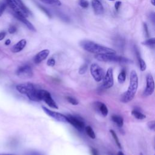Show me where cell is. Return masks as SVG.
<instances>
[{"mask_svg":"<svg viewBox=\"0 0 155 155\" xmlns=\"http://www.w3.org/2000/svg\"><path fill=\"white\" fill-rule=\"evenodd\" d=\"M138 87V76L135 70L130 73L129 86L127 91L123 94L120 101L124 103H128L133 100Z\"/></svg>","mask_w":155,"mask_h":155,"instance_id":"cell-1","label":"cell"},{"mask_svg":"<svg viewBox=\"0 0 155 155\" xmlns=\"http://www.w3.org/2000/svg\"><path fill=\"white\" fill-rule=\"evenodd\" d=\"M81 47L86 51L96 54H116L112 48L101 45L91 41H83L81 42Z\"/></svg>","mask_w":155,"mask_h":155,"instance_id":"cell-2","label":"cell"},{"mask_svg":"<svg viewBox=\"0 0 155 155\" xmlns=\"http://www.w3.org/2000/svg\"><path fill=\"white\" fill-rule=\"evenodd\" d=\"M94 58L102 62H112L119 63L130 62V60L122 56L115 55V54H96Z\"/></svg>","mask_w":155,"mask_h":155,"instance_id":"cell-3","label":"cell"},{"mask_svg":"<svg viewBox=\"0 0 155 155\" xmlns=\"http://www.w3.org/2000/svg\"><path fill=\"white\" fill-rule=\"evenodd\" d=\"M90 73L93 79L96 82H100L104 76V70L97 64H92L90 66Z\"/></svg>","mask_w":155,"mask_h":155,"instance_id":"cell-4","label":"cell"},{"mask_svg":"<svg viewBox=\"0 0 155 155\" xmlns=\"http://www.w3.org/2000/svg\"><path fill=\"white\" fill-rule=\"evenodd\" d=\"M16 74L21 78H30L33 76V71L28 65H24L19 67L16 70Z\"/></svg>","mask_w":155,"mask_h":155,"instance_id":"cell-5","label":"cell"},{"mask_svg":"<svg viewBox=\"0 0 155 155\" xmlns=\"http://www.w3.org/2000/svg\"><path fill=\"white\" fill-rule=\"evenodd\" d=\"M102 79H103L102 86L104 88L108 89L113 87L114 84V79H113V71L111 68H109L107 70Z\"/></svg>","mask_w":155,"mask_h":155,"instance_id":"cell-6","label":"cell"},{"mask_svg":"<svg viewBox=\"0 0 155 155\" xmlns=\"http://www.w3.org/2000/svg\"><path fill=\"white\" fill-rule=\"evenodd\" d=\"M66 116H67V122L70 123L77 130L82 131L85 128V124L81 118H79L78 117H76L70 114Z\"/></svg>","mask_w":155,"mask_h":155,"instance_id":"cell-7","label":"cell"},{"mask_svg":"<svg viewBox=\"0 0 155 155\" xmlns=\"http://www.w3.org/2000/svg\"><path fill=\"white\" fill-rule=\"evenodd\" d=\"M146 88L143 91L145 96L151 95L154 91V82L153 76L151 74H148L146 77Z\"/></svg>","mask_w":155,"mask_h":155,"instance_id":"cell-8","label":"cell"},{"mask_svg":"<svg viewBox=\"0 0 155 155\" xmlns=\"http://www.w3.org/2000/svg\"><path fill=\"white\" fill-rule=\"evenodd\" d=\"M43 110L45 111V113L50 116L51 117L53 118L57 121L61 122H67V116L64 115L63 114H61L60 113H58L52 110H50L46 108L45 107L42 106V107Z\"/></svg>","mask_w":155,"mask_h":155,"instance_id":"cell-9","label":"cell"},{"mask_svg":"<svg viewBox=\"0 0 155 155\" xmlns=\"http://www.w3.org/2000/svg\"><path fill=\"white\" fill-rule=\"evenodd\" d=\"M42 101H44L50 107L54 109L58 108L56 102L52 98L50 93L45 90H42Z\"/></svg>","mask_w":155,"mask_h":155,"instance_id":"cell-10","label":"cell"},{"mask_svg":"<svg viewBox=\"0 0 155 155\" xmlns=\"http://www.w3.org/2000/svg\"><path fill=\"white\" fill-rule=\"evenodd\" d=\"M36 87L35 85L30 82L20 84L16 87V88L18 92L25 95H27L29 92H30L31 90H33Z\"/></svg>","mask_w":155,"mask_h":155,"instance_id":"cell-11","label":"cell"},{"mask_svg":"<svg viewBox=\"0 0 155 155\" xmlns=\"http://www.w3.org/2000/svg\"><path fill=\"white\" fill-rule=\"evenodd\" d=\"M14 16L19 21L22 22L29 30L35 31L36 29L35 27L33 25V24L26 19V16L24 14H16V13H13Z\"/></svg>","mask_w":155,"mask_h":155,"instance_id":"cell-12","label":"cell"},{"mask_svg":"<svg viewBox=\"0 0 155 155\" xmlns=\"http://www.w3.org/2000/svg\"><path fill=\"white\" fill-rule=\"evenodd\" d=\"M50 53V51L47 49L43 50L41 51H39L38 53L36 54V56L34 57L33 61L35 64H39L41 63L42 61L45 60L47 56H48Z\"/></svg>","mask_w":155,"mask_h":155,"instance_id":"cell-13","label":"cell"},{"mask_svg":"<svg viewBox=\"0 0 155 155\" xmlns=\"http://www.w3.org/2000/svg\"><path fill=\"white\" fill-rule=\"evenodd\" d=\"M26 44H27L26 40L24 39H22L13 45V47L11 48V51L15 53H18L22 51L24 48Z\"/></svg>","mask_w":155,"mask_h":155,"instance_id":"cell-14","label":"cell"},{"mask_svg":"<svg viewBox=\"0 0 155 155\" xmlns=\"http://www.w3.org/2000/svg\"><path fill=\"white\" fill-rule=\"evenodd\" d=\"M91 5L96 15H102L104 13V7L99 0H92Z\"/></svg>","mask_w":155,"mask_h":155,"instance_id":"cell-15","label":"cell"},{"mask_svg":"<svg viewBox=\"0 0 155 155\" xmlns=\"http://www.w3.org/2000/svg\"><path fill=\"white\" fill-rule=\"evenodd\" d=\"M94 107H95V109L97 110V111L101 114L102 116L104 117L107 116L108 110L105 104L101 102H96L94 104Z\"/></svg>","mask_w":155,"mask_h":155,"instance_id":"cell-16","label":"cell"},{"mask_svg":"<svg viewBox=\"0 0 155 155\" xmlns=\"http://www.w3.org/2000/svg\"><path fill=\"white\" fill-rule=\"evenodd\" d=\"M5 3L7 4V5H8L13 10V11L14 12V13L24 14L25 15V14L21 11V10L18 7L15 0H5Z\"/></svg>","mask_w":155,"mask_h":155,"instance_id":"cell-17","label":"cell"},{"mask_svg":"<svg viewBox=\"0 0 155 155\" xmlns=\"http://www.w3.org/2000/svg\"><path fill=\"white\" fill-rule=\"evenodd\" d=\"M16 4H18V7H19V8L21 10V11L25 14V15L26 16H27L28 15V14H30V10L28 9V8L25 5V4L23 3V2L22 1V0H15Z\"/></svg>","mask_w":155,"mask_h":155,"instance_id":"cell-18","label":"cell"},{"mask_svg":"<svg viewBox=\"0 0 155 155\" xmlns=\"http://www.w3.org/2000/svg\"><path fill=\"white\" fill-rule=\"evenodd\" d=\"M112 120L117 124V125L119 127H122L124 125V119L123 118L118 115H113L111 116Z\"/></svg>","mask_w":155,"mask_h":155,"instance_id":"cell-19","label":"cell"},{"mask_svg":"<svg viewBox=\"0 0 155 155\" xmlns=\"http://www.w3.org/2000/svg\"><path fill=\"white\" fill-rule=\"evenodd\" d=\"M131 114L137 119L139 120H142L143 119H145L146 117L145 115L143 114V113H142L141 112L136 110H133L131 111Z\"/></svg>","mask_w":155,"mask_h":155,"instance_id":"cell-20","label":"cell"},{"mask_svg":"<svg viewBox=\"0 0 155 155\" xmlns=\"http://www.w3.org/2000/svg\"><path fill=\"white\" fill-rule=\"evenodd\" d=\"M137 58H138V60H139V68L140 70L142 71H143L144 70H145L146 68H147V65L146 64L145 62V61L140 58L139 52H137Z\"/></svg>","mask_w":155,"mask_h":155,"instance_id":"cell-21","label":"cell"},{"mask_svg":"<svg viewBox=\"0 0 155 155\" xmlns=\"http://www.w3.org/2000/svg\"><path fill=\"white\" fill-rule=\"evenodd\" d=\"M85 131H86L87 134H88V136L90 138H91V139H95V137H96L95 133H94L93 130L92 129V128H91L90 126H87V127H86L85 128Z\"/></svg>","mask_w":155,"mask_h":155,"instance_id":"cell-22","label":"cell"},{"mask_svg":"<svg viewBox=\"0 0 155 155\" xmlns=\"http://www.w3.org/2000/svg\"><path fill=\"white\" fill-rule=\"evenodd\" d=\"M125 78H126V73L125 70H122L118 75V77H117L118 82L120 84H123L125 81Z\"/></svg>","mask_w":155,"mask_h":155,"instance_id":"cell-23","label":"cell"},{"mask_svg":"<svg viewBox=\"0 0 155 155\" xmlns=\"http://www.w3.org/2000/svg\"><path fill=\"white\" fill-rule=\"evenodd\" d=\"M41 1L50 5H61V2L59 0H40Z\"/></svg>","mask_w":155,"mask_h":155,"instance_id":"cell-24","label":"cell"},{"mask_svg":"<svg viewBox=\"0 0 155 155\" xmlns=\"http://www.w3.org/2000/svg\"><path fill=\"white\" fill-rule=\"evenodd\" d=\"M142 44L144 45H147L148 47H153L155 44V39L154 38H150L145 40L142 42Z\"/></svg>","mask_w":155,"mask_h":155,"instance_id":"cell-25","label":"cell"},{"mask_svg":"<svg viewBox=\"0 0 155 155\" xmlns=\"http://www.w3.org/2000/svg\"><path fill=\"white\" fill-rule=\"evenodd\" d=\"M110 133H111V135H112V136H113V139H114V141H115L116 145H117V147H118L119 148H121V144H120V142H119V139H118V137H117L116 133H115V131H114V130H110Z\"/></svg>","mask_w":155,"mask_h":155,"instance_id":"cell-26","label":"cell"},{"mask_svg":"<svg viewBox=\"0 0 155 155\" xmlns=\"http://www.w3.org/2000/svg\"><path fill=\"white\" fill-rule=\"evenodd\" d=\"M67 99L70 104H71L72 105H76L79 103L78 101L76 98L71 97V96H67Z\"/></svg>","mask_w":155,"mask_h":155,"instance_id":"cell-27","label":"cell"},{"mask_svg":"<svg viewBox=\"0 0 155 155\" xmlns=\"http://www.w3.org/2000/svg\"><path fill=\"white\" fill-rule=\"evenodd\" d=\"M87 68H88V66L86 64H84V65H82L80 68H79V73L81 74H84L87 70Z\"/></svg>","mask_w":155,"mask_h":155,"instance_id":"cell-28","label":"cell"},{"mask_svg":"<svg viewBox=\"0 0 155 155\" xmlns=\"http://www.w3.org/2000/svg\"><path fill=\"white\" fill-rule=\"evenodd\" d=\"M78 4L82 8H87L88 6V2L86 0H79Z\"/></svg>","mask_w":155,"mask_h":155,"instance_id":"cell-29","label":"cell"},{"mask_svg":"<svg viewBox=\"0 0 155 155\" xmlns=\"http://www.w3.org/2000/svg\"><path fill=\"white\" fill-rule=\"evenodd\" d=\"M7 8V4L5 2H2L0 4V17L2 15L4 12Z\"/></svg>","mask_w":155,"mask_h":155,"instance_id":"cell-30","label":"cell"},{"mask_svg":"<svg viewBox=\"0 0 155 155\" xmlns=\"http://www.w3.org/2000/svg\"><path fill=\"white\" fill-rule=\"evenodd\" d=\"M147 125H148V128L150 130H154V127H155V121L154 120H151V121L148 122Z\"/></svg>","mask_w":155,"mask_h":155,"instance_id":"cell-31","label":"cell"},{"mask_svg":"<svg viewBox=\"0 0 155 155\" xmlns=\"http://www.w3.org/2000/svg\"><path fill=\"white\" fill-rule=\"evenodd\" d=\"M55 63H56V62H55L54 59L53 58H50V59L47 61V65H48V66L53 67V66L55 65Z\"/></svg>","mask_w":155,"mask_h":155,"instance_id":"cell-32","label":"cell"},{"mask_svg":"<svg viewBox=\"0 0 155 155\" xmlns=\"http://www.w3.org/2000/svg\"><path fill=\"white\" fill-rule=\"evenodd\" d=\"M16 30H17V28H16V27L15 25H11V26L8 28V33H10V34H13V33H15L16 31Z\"/></svg>","mask_w":155,"mask_h":155,"instance_id":"cell-33","label":"cell"},{"mask_svg":"<svg viewBox=\"0 0 155 155\" xmlns=\"http://www.w3.org/2000/svg\"><path fill=\"white\" fill-rule=\"evenodd\" d=\"M6 35V33L4 31H0V41H2L4 39V38L5 37Z\"/></svg>","mask_w":155,"mask_h":155,"instance_id":"cell-34","label":"cell"},{"mask_svg":"<svg viewBox=\"0 0 155 155\" xmlns=\"http://www.w3.org/2000/svg\"><path fill=\"white\" fill-rule=\"evenodd\" d=\"M120 5H121V2H120V1H117V2H116V4H115V8H116V10L117 11L119 10V8Z\"/></svg>","mask_w":155,"mask_h":155,"instance_id":"cell-35","label":"cell"},{"mask_svg":"<svg viewBox=\"0 0 155 155\" xmlns=\"http://www.w3.org/2000/svg\"><path fill=\"white\" fill-rule=\"evenodd\" d=\"M91 153L92 155H98L97 151L95 148H91Z\"/></svg>","mask_w":155,"mask_h":155,"instance_id":"cell-36","label":"cell"},{"mask_svg":"<svg viewBox=\"0 0 155 155\" xmlns=\"http://www.w3.org/2000/svg\"><path fill=\"white\" fill-rule=\"evenodd\" d=\"M143 27H144V30H145V34L147 35V36L148 37V27H147V24H143Z\"/></svg>","mask_w":155,"mask_h":155,"instance_id":"cell-37","label":"cell"},{"mask_svg":"<svg viewBox=\"0 0 155 155\" xmlns=\"http://www.w3.org/2000/svg\"><path fill=\"white\" fill-rule=\"evenodd\" d=\"M11 43V41L10 39H7L5 41V45H10V44Z\"/></svg>","mask_w":155,"mask_h":155,"instance_id":"cell-38","label":"cell"},{"mask_svg":"<svg viewBox=\"0 0 155 155\" xmlns=\"http://www.w3.org/2000/svg\"><path fill=\"white\" fill-rule=\"evenodd\" d=\"M117 155H124V153L122 151H119Z\"/></svg>","mask_w":155,"mask_h":155,"instance_id":"cell-39","label":"cell"},{"mask_svg":"<svg viewBox=\"0 0 155 155\" xmlns=\"http://www.w3.org/2000/svg\"><path fill=\"white\" fill-rule=\"evenodd\" d=\"M154 1H155V0H151V4H152V5H155V4H154Z\"/></svg>","mask_w":155,"mask_h":155,"instance_id":"cell-40","label":"cell"},{"mask_svg":"<svg viewBox=\"0 0 155 155\" xmlns=\"http://www.w3.org/2000/svg\"><path fill=\"white\" fill-rule=\"evenodd\" d=\"M139 155H143V154H142V153H139Z\"/></svg>","mask_w":155,"mask_h":155,"instance_id":"cell-41","label":"cell"},{"mask_svg":"<svg viewBox=\"0 0 155 155\" xmlns=\"http://www.w3.org/2000/svg\"><path fill=\"white\" fill-rule=\"evenodd\" d=\"M0 155H12V154H0Z\"/></svg>","mask_w":155,"mask_h":155,"instance_id":"cell-42","label":"cell"},{"mask_svg":"<svg viewBox=\"0 0 155 155\" xmlns=\"http://www.w3.org/2000/svg\"><path fill=\"white\" fill-rule=\"evenodd\" d=\"M110 1H114V0H110Z\"/></svg>","mask_w":155,"mask_h":155,"instance_id":"cell-43","label":"cell"}]
</instances>
